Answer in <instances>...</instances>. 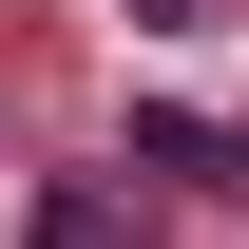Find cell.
<instances>
[{
  "mask_svg": "<svg viewBox=\"0 0 249 249\" xmlns=\"http://www.w3.org/2000/svg\"><path fill=\"white\" fill-rule=\"evenodd\" d=\"M19 249H134V211H115V173H38V211H19Z\"/></svg>",
  "mask_w": 249,
  "mask_h": 249,
  "instance_id": "1",
  "label": "cell"
}]
</instances>
